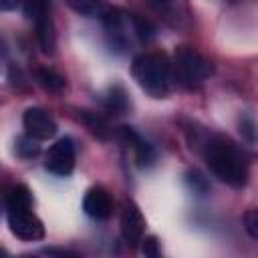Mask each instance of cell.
<instances>
[{"instance_id":"obj_8","label":"cell","mask_w":258,"mask_h":258,"mask_svg":"<svg viewBox=\"0 0 258 258\" xmlns=\"http://www.w3.org/2000/svg\"><path fill=\"white\" fill-rule=\"evenodd\" d=\"M121 236L123 240L129 244V246H137L141 244L143 240V232H145V220H143V214L141 210L131 202L127 200L123 204V210H121Z\"/></svg>"},{"instance_id":"obj_4","label":"cell","mask_w":258,"mask_h":258,"mask_svg":"<svg viewBox=\"0 0 258 258\" xmlns=\"http://www.w3.org/2000/svg\"><path fill=\"white\" fill-rule=\"evenodd\" d=\"M48 4L50 0H20L24 14L34 22L36 38L44 52H52V46H54V26L50 20Z\"/></svg>"},{"instance_id":"obj_3","label":"cell","mask_w":258,"mask_h":258,"mask_svg":"<svg viewBox=\"0 0 258 258\" xmlns=\"http://www.w3.org/2000/svg\"><path fill=\"white\" fill-rule=\"evenodd\" d=\"M173 81L183 89H198L212 75V62L191 46H177L171 60Z\"/></svg>"},{"instance_id":"obj_13","label":"cell","mask_w":258,"mask_h":258,"mask_svg":"<svg viewBox=\"0 0 258 258\" xmlns=\"http://www.w3.org/2000/svg\"><path fill=\"white\" fill-rule=\"evenodd\" d=\"M4 206L6 208H32V194L26 185L18 183L12 185L6 196H4Z\"/></svg>"},{"instance_id":"obj_15","label":"cell","mask_w":258,"mask_h":258,"mask_svg":"<svg viewBox=\"0 0 258 258\" xmlns=\"http://www.w3.org/2000/svg\"><path fill=\"white\" fill-rule=\"evenodd\" d=\"M71 6L79 14L89 16V18H103L109 10L105 0H71Z\"/></svg>"},{"instance_id":"obj_17","label":"cell","mask_w":258,"mask_h":258,"mask_svg":"<svg viewBox=\"0 0 258 258\" xmlns=\"http://www.w3.org/2000/svg\"><path fill=\"white\" fill-rule=\"evenodd\" d=\"M185 183H187L189 189H191L194 194H198V196H206V194L210 191L208 179H206L204 173H200L198 169H191V171L185 173Z\"/></svg>"},{"instance_id":"obj_22","label":"cell","mask_w":258,"mask_h":258,"mask_svg":"<svg viewBox=\"0 0 258 258\" xmlns=\"http://www.w3.org/2000/svg\"><path fill=\"white\" fill-rule=\"evenodd\" d=\"M151 4H157V6H165V4H171L173 0H149Z\"/></svg>"},{"instance_id":"obj_20","label":"cell","mask_w":258,"mask_h":258,"mask_svg":"<svg viewBox=\"0 0 258 258\" xmlns=\"http://www.w3.org/2000/svg\"><path fill=\"white\" fill-rule=\"evenodd\" d=\"M244 226H246V232H248L254 240H258V210H250V212L246 214Z\"/></svg>"},{"instance_id":"obj_9","label":"cell","mask_w":258,"mask_h":258,"mask_svg":"<svg viewBox=\"0 0 258 258\" xmlns=\"http://www.w3.org/2000/svg\"><path fill=\"white\" fill-rule=\"evenodd\" d=\"M119 135H121V139L125 141V145H129L131 147V151H133V157H135V163L139 165V167H149V165H153L155 163V149H153V145L149 143V141H145L133 127H121L119 129Z\"/></svg>"},{"instance_id":"obj_6","label":"cell","mask_w":258,"mask_h":258,"mask_svg":"<svg viewBox=\"0 0 258 258\" xmlns=\"http://www.w3.org/2000/svg\"><path fill=\"white\" fill-rule=\"evenodd\" d=\"M75 159H77V151H75L73 139L60 137L44 153V169L50 171L52 175L64 177L75 169Z\"/></svg>"},{"instance_id":"obj_18","label":"cell","mask_w":258,"mask_h":258,"mask_svg":"<svg viewBox=\"0 0 258 258\" xmlns=\"http://www.w3.org/2000/svg\"><path fill=\"white\" fill-rule=\"evenodd\" d=\"M240 133L248 139V141H256L258 139V129L252 117H242L240 119Z\"/></svg>"},{"instance_id":"obj_10","label":"cell","mask_w":258,"mask_h":258,"mask_svg":"<svg viewBox=\"0 0 258 258\" xmlns=\"http://www.w3.org/2000/svg\"><path fill=\"white\" fill-rule=\"evenodd\" d=\"M83 210L89 218L93 220H107L113 214V200L107 189L95 185L85 194L83 200Z\"/></svg>"},{"instance_id":"obj_1","label":"cell","mask_w":258,"mask_h":258,"mask_svg":"<svg viewBox=\"0 0 258 258\" xmlns=\"http://www.w3.org/2000/svg\"><path fill=\"white\" fill-rule=\"evenodd\" d=\"M204 157L210 171L230 187L248 183V159L234 141L224 135H212L204 145Z\"/></svg>"},{"instance_id":"obj_12","label":"cell","mask_w":258,"mask_h":258,"mask_svg":"<svg viewBox=\"0 0 258 258\" xmlns=\"http://www.w3.org/2000/svg\"><path fill=\"white\" fill-rule=\"evenodd\" d=\"M79 119L87 125V129H89L93 135H97V137H101V139H107V137H109L111 129H109L107 119H105L101 113H95V111H79Z\"/></svg>"},{"instance_id":"obj_16","label":"cell","mask_w":258,"mask_h":258,"mask_svg":"<svg viewBox=\"0 0 258 258\" xmlns=\"http://www.w3.org/2000/svg\"><path fill=\"white\" fill-rule=\"evenodd\" d=\"M16 153L24 159H30V157H36L40 153V145H38V139L30 137V135H24L16 141Z\"/></svg>"},{"instance_id":"obj_5","label":"cell","mask_w":258,"mask_h":258,"mask_svg":"<svg viewBox=\"0 0 258 258\" xmlns=\"http://www.w3.org/2000/svg\"><path fill=\"white\" fill-rule=\"evenodd\" d=\"M6 222L10 232L20 240L34 242L44 238V226L32 208H6Z\"/></svg>"},{"instance_id":"obj_7","label":"cell","mask_w":258,"mask_h":258,"mask_svg":"<svg viewBox=\"0 0 258 258\" xmlns=\"http://www.w3.org/2000/svg\"><path fill=\"white\" fill-rule=\"evenodd\" d=\"M22 125H24L26 135H30L38 141L54 137L56 129H58L54 117L42 107H28L22 115Z\"/></svg>"},{"instance_id":"obj_11","label":"cell","mask_w":258,"mask_h":258,"mask_svg":"<svg viewBox=\"0 0 258 258\" xmlns=\"http://www.w3.org/2000/svg\"><path fill=\"white\" fill-rule=\"evenodd\" d=\"M101 103H103L105 111L111 113V115H123V113L129 109V97H127V93H125V89H123L121 85L109 87V89L103 93Z\"/></svg>"},{"instance_id":"obj_19","label":"cell","mask_w":258,"mask_h":258,"mask_svg":"<svg viewBox=\"0 0 258 258\" xmlns=\"http://www.w3.org/2000/svg\"><path fill=\"white\" fill-rule=\"evenodd\" d=\"M141 252H143L145 256H151V258H157V256L161 254V250H159V242H157V238H155V236H145V238L141 240Z\"/></svg>"},{"instance_id":"obj_14","label":"cell","mask_w":258,"mask_h":258,"mask_svg":"<svg viewBox=\"0 0 258 258\" xmlns=\"http://www.w3.org/2000/svg\"><path fill=\"white\" fill-rule=\"evenodd\" d=\"M36 79H38L40 87H42L44 91H48V93H60V91H64V87H67L64 77H62L60 73L52 71V69H38Z\"/></svg>"},{"instance_id":"obj_21","label":"cell","mask_w":258,"mask_h":258,"mask_svg":"<svg viewBox=\"0 0 258 258\" xmlns=\"http://www.w3.org/2000/svg\"><path fill=\"white\" fill-rule=\"evenodd\" d=\"M16 6H20V0H2V8L4 10H12Z\"/></svg>"},{"instance_id":"obj_2","label":"cell","mask_w":258,"mask_h":258,"mask_svg":"<svg viewBox=\"0 0 258 258\" xmlns=\"http://www.w3.org/2000/svg\"><path fill=\"white\" fill-rule=\"evenodd\" d=\"M131 75L135 83L153 99H163L171 91L173 71L171 62L161 52H143L133 58Z\"/></svg>"}]
</instances>
